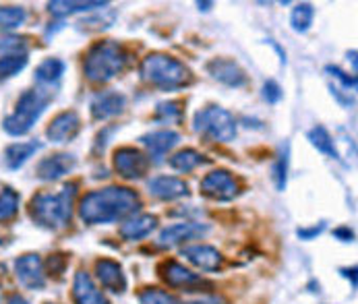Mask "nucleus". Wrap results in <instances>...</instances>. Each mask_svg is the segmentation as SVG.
<instances>
[{
    "instance_id": "41",
    "label": "nucleus",
    "mask_w": 358,
    "mask_h": 304,
    "mask_svg": "<svg viewBox=\"0 0 358 304\" xmlns=\"http://www.w3.org/2000/svg\"><path fill=\"white\" fill-rule=\"evenodd\" d=\"M6 304H31L27 298H23V296H19V294H13L8 301H6Z\"/></svg>"
},
{
    "instance_id": "18",
    "label": "nucleus",
    "mask_w": 358,
    "mask_h": 304,
    "mask_svg": "<svg viewBox=\"0 0 358 304\" xmlns=\"http://www.w3.org/2000/svg\"><path fill=\"white\" fill-rule=\"evenodd\" d=\"M180 254H182L191 265H195V267L201 269V271H217V269H222V265H224V256H222V253H220L217 249L209 247V245L187 247V249H182V253Z\"/></svg>"
},
{
    "instance_id": "11",
    "label": "nucleus",
    "mask_w": 358,
    "mask_h": 304,
    "mask_svg": "<svg viewBox=\"0 0 358 304\" xmlns=\"http://www.w3.org/2000/svg\"><path fill=\"white\" fill-rule=\"evenodd\" d=\"M207 73L215 81H220V83H224L228 87H243L247 83V73L232 58H213V60H209L207 62Z\"/></svg>"
},
{
    "instance_id": "20",
    "label": "nucleus",
    "mask_w": 358,
    "mask_h": 304,
    "mask_svg": "<svg viewBox=\"0 0 358 304\" xmlns=\"http://www.w3.org/2000/svg\"><path fill=\"white\" fill-rule=\"evenodd\" d=\"M139 141H141V145L148 150L150 159L154 157V161H159L166 153L178 145L180 135L174 133V131H154V133L143 135Z\"/></svg>"
},
{
    "instance_id": "3",
    "label": "nucleus",
    "mask_w": 358,
    "mask_h": 304,
    "mask_svg": "<svg viewBox=\"0 0 358 304\" xmlns=\"http://www.w3.org/2000/svg\"><path fill=\"white\" fill-rule=\"evenodd\" d=\"M139 75L145 83L154 85L157 89H164V92L182 89L193 83V75H191L189 66H185V62H180L178 58L164 54V52L148 54L141 60Z\"/></svg>"
},
{
    "instance_id": "39",
    "label": "nucleus",
    "mask_w": 358,
    "mask_h": 304,
    "mask_svg": "<svg viewBox=\"0 0 358 304\" xmlns=\"http://www.w3.org/2000/svg\"><path fill=\"white\" fill-rule=\"evenodd\" d=\"M334 236L340 238L342 243H352L355 240V232L350 228H338V230H334Z\"/></svg>"
},
{
    "instance_id": "25",
    "label": "nucleus",
    "mask_w": 358,
    "mask_h": 304,
    "mask_svg": "<svg viewBox=\"0 0 358 304\" xmlns=\"http://www.w3.org/2000/svg\"><path fill=\"white\" fill-rule=\"evenodd\" d=\"M64 71H66V64L60 58H46L36 68V81L40 85H56L62 79Z\"/></svg>"
},
{
    "instance_id": "15",
    "label": "nucleus",
    "mask_w": 358,
    "mask_h": 304,
    "mask_svg": "<svg viewBox=\"0 0 358 304\" xmlns=\"http://www.w3.org/2000/svg\"><path fill=\"white\" fill-rule=\"evenodd\" d=\"M159 275H162V280H164L168 286H172V288H185V290H189V292H191L193 286L205 284L203 280H201V275L193 273L191 269H187V267L180 265L178 261H164V263L159 265Z\"/></svg>"
},
{
    "instance_id": "7",
    "label": "nucleus",
    "mask_w": 358,
    "mask_h": 304,
    "mask_svg": "<svg viewBox=\"0 0 358 304\" xmlns=\"http://www.w3.org/2000/svg\"><path fill=\"white\" fill-rule=\"evenodd\" d=\"M201 195L211 201H232L241 193L238 180L228 170H213L205 176L199 184Z\"/></svg>"
},
{
    "instance_id": "28",
    "label": "nucleus",
    "mask_w": 358,
    "mask_h": 304,
    "mask_svg": "<svg viewBox=\"0 0 358 304\" xmlns=\"http://www.w3.org/2000/svg\"><path fill=\"white\" fill-rule=\"evenodd\" d=\"M27 21V10L23 6H0V34H8Z\"/></svg>"
},
{
    "instance_id": "30",
    "label": "nucleus",
    "mask_w": 358,
    "mask_h": 304,
    "mask_svg": "<svg viewBox=\"0 0 358 304\" xmlns=\"http://www.w3.org/2000/svg\"><path fill=\"white\" fill-rule=\"evenodd\" d=\"M313 17H315V8L313 4L303 2V4H296L292 8V15H290V25L296 34H307L313 25Z\"/></svg>"
},
{
    "instance_id": "43",
    "label": "nucleus",
    "mask_w": 358,
    "mask_h": 304,
    "mask_svg": "<svg viewBox=\"0 0 358 304\" xmlns=\"http://www.w3.org/2000/svg\"><path fill=\"white\" fill-rule=\"evenodd\" d=\"M197 6H199L201 10H209V6H211V2H197Z\"/></svg>"
},
{
    "instance_id": "24",
    "label": "nucleus",
    "mask_w": 358,
    "mask_h": 304,
    "mask_svg": "<svg viewBox=\"0 0 358 304\" xmlns=\"http://www.w3.org/2000/svg\"><path fill=\"white\" fill-rule=\"evenodd\" d=\"M207 161H209V159L205 157L203 153L197 152V150H180V152L174 153V155L168 159V166H170L172 170H176V172L187 174V172H193L195 168L203 166Z\"/></svg>"
},
{
    "instance_id": "8",
    "label": "nucleus",
    "mask_w": 358,
    "mask_h": 304,
    "mask_svg": "<svg viewBox=\"0 0 358 304\" xmlns=\"http://www.w3.org/2000/svg\"><path fill=\"white\" fill-rule=\"evenodd\" d=\"M114 170L124 180H139L150 170V157L135 147H118L114 152Z\"/></svg>"
},
{
    "instance_id": "38",
    "label": "nucleus",
    "mask_w": 358,
    "mask_h": 304,
    "mask_svg": "<svg viewBox=\"0 0 358 304\" xmlns=\"http://www.w3.org/2000/svg\"><path fill=\"white\" fill-rule=\"evenodd\" d=\"M323 228H325L323 224H319V226H313V228H299V232H296V234H299L303 240H313L315 236H319V234L323 232Z\"/></svg>"
},
{
    "instance_id": "10",
    "label": "nucleus",
    "mask_w": 358,
    "mask_h": 304,
    "mask_svg": "<svg viewBox=\"0 0 358 304\" xmlns=\"http://www.w3.org/2000/svg\"><path fill=\"white\" fill-rule=\"evenodd\" d=\"M15 275L21 286L29 290H42L46 286V269L40 254H23L15 261Z\"/></svg>"
},
{
    "instance_id": "13",
    "label": "nucleus",
    "mask_w": 358,
    "mask_h": 304,
    "mask_svg": "<svg viewBox=\"0 0 358 304\" xmlns=\"http://www.w3.org/2000/svg\"><path fill=\"white\" fill-rule=\"evenodd\" d=\"M77 166V159L75 155L71 153H54V155H48L44 157L38 166H36V176L42 178V180H58L66 174H71Z\"/></svg>"
},
{
    "instance_id": "1",
    "label": "nucleus",
    "mask_w": 358,
    "mask_h": 304,
    "mask_svg": "<svg viewBox=\"0 0 358 304\" xmlns=\"http://www.w3.org/2000/svg\"><path fill=\"white\" fill-rule=\"evenodd\" d=\"M141 203L135 191L127 187H106L87 193L79 203V215L85 224H114L129 219L139 211Z\"/></svg>"
},
{
    "instance_id": "36",
    "label": "nucleus",
    "mask_w": 358,
    "mask_h": 304,
    "mask_svg": "<svg viewBox=\"0 0 358 304\" xmlns=\"http://www.w3.org/2000/svg\"><path fill=\"white\" fill-rule=\"evenodd\" d=\"M282 87L275 83V81H265L263 83V100L267 101V103H278V101L282 100Z\"/></svg>"
},
{
    "instance_id": "14",
    "label": "nucleus",
    "mask_w": 358,
    "mask_h": 304,
    "mask_svg": "<svg viewBox=\"0 0 358 304\" xmlns=\"http://www.w3.org/2000/svg\"><path fill=\"white\" fill-rule=\"evenodd\" d=\"M148 189L159 201H176L189 197V184L176 176H154L148 180Z\"/></svg>"
},
{
    "instance_id": "31",
    "label": "nucleus",
    "mask_w": 358,
    "mask_h": 304,
    "mask_svg": "<svg viewBox=\"0 0 358 304\" xmlns=\"http://www.w3.org/2000/svg\"><path fill=\"white\" fill-rule=\"evenodd\" d=\"M25 66H27V54H23V56H4V58H0V79L15 77Z\"/></svg>"
},
{
    "instance_id": "26",
    "label": "nucleus",
    "mask_w": 358,
    "mask_h": 304,
    "mask_svg": "<svg viewBox=\"0 0 358 304\" xmlns=\"http://www.w3.org/2000/svg\"><path fill=\"white\" fill-rule=\"evenodd\" d=\"M308 141H310V145L317 150V152L325 153L327 157H331V159H340V153L336 150V143H334V137L329 135V131L325 129V126H321V124H317V126H313L310 131L307 133Z\"/></svg>"
},
{
    "instance_id": "42",
    "label": "nucleus",
    "mask_w": 358,
    "mask_h": 304,
    "mask_svg": "<svg viewBox=\"0 0 358 304\" xmlns=\"http://www.w3.org/2000/svg\"><path fill=\"white\" fill-rule=\"evenodd\" d=\"M344 275H346V277H350V280H352V288H357V269H355V267H352L350 271H348V269H344Z\"/></svg>"
},
{
    "instance_id": "17",
    "label": "nucleus",
    "mask_w": 358,
    "mask_h": 304,
    "mask_svg": "<svg viewBox=\"0 0 358 304\" xmlns=\"http://www.w3.org/2000/svg\"><path fill=\"white\" fill-rule=\"evenodd\" d=\"M96 275L103 288L112 294H122L127 290V275L120 267V263L112 259H100L96 263Z\"/></svg>"
},
{
    "instance_id": "27",
    "label": "nucleus",
    "mask_w": 358,
    "mask_h": 304,
    "mask_svg": "<svg viewBox=\"0 0 358 304\" xmlns=\"http://www.w3.org/2000/svg\"><path fill=\"white\" fill-rule=\"evenodd\" d=\"M182 116H185L182 101H159V103L155 106L154 120L155 122H159V124H180V122H182Z\"/></svg>"
},
{
    "instance_id": "33",
    "label": "nucleus",
    "mask_w": 358,
    "mask_h": 304,
    "mask_svg": "<svg viewBox=\"0 0 358 304\" xmlns=\"http://www.w3.org/2000/svg\"><path fill=\"white\" fill-rule=\"evenodd\" d=\"M139 303L141 304H180V301L164 290H157V288H145L141 294H139Z\"/></svg>"
},
{
    "instance_id": "21",
    "label": "nucleus",
    "mask_w": 358,
    "mask_h": 304,
    "mask_svg": "<svg viewBox=\"0 0 358 304\" xmlns=\"http://www.w3.org/2000/svg\"><path fill=\"white\" fill-rule=\"evenodd\" d=\"M157 226V217L152 213H139L131 215L122 226H120V236L124 240H143L148 238Z\"/></svg>"
},
{
    "instance_id": "35",
    "label": "nucleus",
    "mask_w": 358,
    "mask_h": 304,
    "mask_svg": "<svg viewBox=\"0 0 358 304\" xmlns=\"http://www.w3.org/2000/svg\"><path fill=\"white\" fill-rule=\"evenodd\" d=\"M27 52V42L23 38H0V58L23 56Z\"/></svg>"
},
{
    "instance_id": "4",
    "label": "nucleus",
    "mask_w": 358,
    "mask_h": 304,
    "mask_svg": "<svg viewBox=\"0 0 358 304\" xmlns=\"http://www.w3.org/2000/svg\"><path fill=\"white\" fill-rule=\"evenodd\" d=\"M129 64V52L122 48V44L114 40H106L94 44L85 54V77L92 83H108L114 77H118Z\"/></svg>"
},
{
    "instance_id": "23",
    "label": "nucleus",
    "mask_w": 358,
    "mask_h": 304,
    "mask_svg": "<svg viewBox=\"0 0 358 304\" xmlns=\"http://www.w3.org/2000/svg\"><path fill=\"white\" fill-rule=\"evenodd\" d=\"M108 6H110L108 2H100V0H96V2H62V0L48 2V10L54 17H69V15H75V13L103 10Z\"/></svg>"
},
{
    "instance_id": "29",
    "label": "nucleus",
    "mask_w": 358,
    "mask_h": 304,
    "mask_svg": "<svg viewBox=\"0 0 358 304\" xmlns=\"http://www.w3.org/2000/svg\"><path fill=\"white\" fill-rule=\"evenodd\" d=\"M19 193L6 184H0V222H8L19 211Z\"/></svg>"
},
{
    "instance_id": "45",
    "label": "nucleus",
    "mask_w": 358,
    "mask_h": 304,
    "mask_svg": "<svg viewBox=\"0 0 358 304\" xmlns=\"http://www.w3.org/2000/svg\"><path fill=\"white\" fill-rule=\"evenodd\" d=\"M48 304H52V303H48Z\"/></svg>"
},
{
    "instance_id": "2",
    "label": "nucleus",
    "mask_w": 358,
    "mask_h": 304,
    "mask_svg": "<svg viewBox=\"0 0 358 304\" xmlns=\"http://www.w3.org/2000/svg\"><path fill=\"white\" fill-rule=\"evenodd\" d=\"M77 189L79 184L71 182L58 193H38L29 203L31 219L46 230L64 228L73 215V203L77 197Z\"/></svg>"
},
{
    "instance_id": "32",
    "label": "nucleus",
    "mask_w": 358,
    "mask_h": 304,
    "mask_svg": "<svg viewBox=\"0 0 358 304\" xmlns=\"http://www.w3.org/2000/svg\"><path fill=\"white\" fill-rule=\"evenodd\" d=\"M325 73H329V77L334 79V81H338L340 83V87H336V85H331V89H336V92H340V89H344L346 94H350V92H355L357 89V77L355 75H348V73H344L342 68H338V66H325Z\"/></svg>"
},
{
    "instance_id": "6",
    "label": "nucleus",
    "mask_w": 358,
    "mask_h": 304,
    "mask_svg": "<svg viewBox=\"0 0 358 304\" xmlns=\"http://www.w3.org/2000/svg\"><path fill=\"white\" fill-rule=\"evenodd\" d=\"M193 126L199 135H203L207 141L213 143H230L236 137V120L234 116L220 108V106H207L195 114Z\"/></svg>"
},
{
    "instance_id": "12",
    "label": "nucleus",
    "mask_w": 358,
    "mask_h": 304,
    "mask_svg": "<svg viewBox=\"0 0 358 304\" xmlns=\"http://www.w3.org/2000/svg\"><path fill=\"white\" fill-rule=\"evenodd\" d=\"M81 131V118L77 112L66 110L60 112L58 116H54L50 122V126L46 129V135L52 143H69L73 141Z\"/></svg>"
},
{
    "instance_id": "5",
    "label": "nucleus",
    "mask_w": 358,
    "mask_h": 304,
    "mask_svg": "<svg viewBox=\"0 0 358 304\" xmlns=\"http://www.w3.org/2000/svg\"><path fill=\"white\" fill-rule=\"evenodd\" d=\"M52 100L50 92L46 89H27L21 94V98L17 100L15 112L8 114L4 118V131L13 137H21L27 135L31 131V126L36 124V120L44 114V110L48 108Z\"/></svg>"
},
{
    "instance_id": "40",
    "label": "nucleus",
    "mask_w": 358,
    "mask_h": 304,
    "mask_svg": "<svg viewBox=\"0 0 358 304\" xmlns=\"http://www.w3.org/2000/svg\"><path fill=\"white\" fill-rule=\"evenodd\" d=\"M189 304H228V301H224L222 296H207V298H199Z\"/></svg>"
},
{
    "instance_id": "37",
    "label": "nucleus",
    "mask_w": 358,
    "mask_h": 304,
    "mask_svg": "<svg viewBox=\"0 0 358 304\" xmlns=\"http://www.w3.org/2000/svg\"><path fill=\"white\" fill-rule=\"evenodd\" d=\"M114 21H100V19H85L83 23H79V25H83L85 27V31H100V29H108L110 25H112Z\"/></svg>"
},
{
    "instance_id": "9",
    "label": "nucleus",
    "mask_w": 358,
    "mask_h": 304,
    "mask_svg": "<svg viewBox=\"0 0 358 304\" xmlns=\"http://www.w3.org/2000/svg\"><path fill=\"white\" fill-rule=\"evenodd\" d=\"M209 232V228L205 224H197V222H180L174 226H168L159 232L157 236V247L162 249H174L180 247L189 240H197L203 238L205 234Z\"/></svg>"
},
{
    "instance_id": "22",
    "label": "nucleus",
    "mask_w": 358,
    "mask_h": 304,
    "mask_svg": "<svg viewBox=\"0 0 358 304\" xmlns=\"http://www.w3.org/2000/svg\"><path fill=\"white\" fill-rule=\"evenodd\" d=\"M40 143L29 141V143H13L4 150V166L8 170H19L29 157H34V153L40 152Z\"/></svg>"
},
{
    "instance_id": "19",
    "label": "nucleus",
    "mask_w": 358,
    "mask_h": 304,
    "mask_svg": "<svg viewBox=\"0 0 358 304\" xmlns=\"http://www.w3.org/2000/svg\"><path fill=\"white\" fill-rule=\"evenodd\" d=\"M73 301L75 304H108L102 290L96 286L87 271H77L73 280Z\"/></svg>"
},
{
    "instance_id": "44",
    "label": "nucleus",
    "mask_w": 358,
    "mask_h": 304,
    "mask_svg": "<svg viewBox=\"0 0 358 304\" xmlns=\"http://www.w3.org/2000/svg\"><path fill=\"white\" fill-rule=\"evenodd\" d=\"M0 245H2V240H0Z\"/></svg>"
},
{
    "instance_id": "34",
    "label": "nucleus",
    "mask_w": 358,
    "mask_h": 304,
    "mask_svg": "<svg viewBox=\"0 0 358 304\" xmlns=\"http://www.w3.org/2000/svg\"><path fill=\"white\" fill-rule=\"evenodd\" d=\"M273 184L278 191L286 189V180H288V150L278 155L275 164H273Z\"/></svg>"
},
{
    "instance_id": "16",
    "label": "nucleus",
    "mask_w": 358,
    "mask_h": 304,
    "mask_svg": "<svg viewBox=\"0 0 358 304\" xmlns=\"http://www.w3.org/2000/svg\"><path fill=\"white\" fill-rule=\"evenodd\" d=\"M127 108V98L118 92H100L94 96V100L90 103L92 116L96 120H108L114 118L118 114H122Z\"/></svg>"
}]
</instances>
